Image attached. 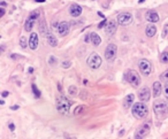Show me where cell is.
Returning a JSON list of instances; mask_svg holds the SVG:
<instances>
[{"label":"cell","mask_w":168,"mask_h":139,"mask_svg":"<svg viewBox=\"0 0 168 139\" xmlns=\"http://www.w3.org/2000/svg\"><path fill=\"white\" fill-rule=\"evenodd\" d=\"M149 111H148V107H146V105L144 103L143 101L140 102H137V103H135L134 105V107H132V115L135 116L136 119H144L146 115H148Z\"/></svg>","instance_id":"6da1fadb"},{"label":"cell","mask_w":168,"mask_h":139,"mask_svg":"<svg viewBox=\"0 0 168 139\" xmlns=\"http://www.w3.org/2000/svg\"><path fill=\"white\" fill-rule=\"evenodd\" d=\"M69 107H70V102L67 100V98L60 95V97L57 99V108L60 114H63V115L68 114Z\"/></svg>","instance_id":"7a4b0ae2"},{"label":"cell","mask_w":168,"mask_h":139,"mask_svg":"<svg viewBox=\"0 0 168 139\" xmlns=\"http://www.w3.org/2000/svg\"><path fill=\"white\" fill-rule=\"evenodd\" d=\"M153 108H154V113L160 117H164L165 115H167L168 113V106L167 103L162 100H157L153 103Z\"/></svg>","instance_id":"3957f363"},{"label":"cell","mask_w":168,"mask_h":139,"mask_svg":"<svg viewBox=\"0 0 168 139\" xmlns=\"http://www.w3.org/2000/svg\"><path fill=\"white\" fill-rule=\"evenodd\" d=\"M126 77H127V81L130 83L132 86H135V87H138L140 85V77L138 73H136L135 70H129L126 75Z\"/></svg>","instance_id":"277c9868"},{"label":"cell","mask_w":168,"mask_h":139,"mask_svg":"<svg viewBox=\"0 0 168 139\" xmlns=\"http://www.w3.org/2000/svg\"><path fill=\"white\" fill-rule=\"evenodd\" d=\"M101 65V57L97 53H92L88 57V65L92 69H98Z\"/></svg>","instance_id":"5b68a950"},{"label":"cell","mask_w":168,"mask_h":139,"mask_svg":"<svg viewBox=\"0 0 168 139\" xmlns=\"http://www.w3.org/2000/svg\"><path fill=\"white\" fill-rule=\"evenodd\" d=\"M38 16H39V11H35V12H32L30 14L29 19L25 22V27H24L27 31H31V29H32L33 24H35L36 20L38 19Z\"/></svg>","instance_id":"8992f818"},{"label":"cell","mask_w":168,"mask_h":139,"mask_svg":"<svg viewBox=\"0 0 168 139\" xmlns=\"http://www.w3.org/2000/svg\"><path fill=\"white\" fill-rule=\"evenodd\" d=\"M116 52H118V47L114 44H110V45H107L106 49H105V57L108 61H112V60H114Z\"/></svg>","instance_id":"52a82bcc"},{"label":"cell","mask_w":168,"mask_h":139,"mask_svg":"<svg viewBox=\"0 0 168 139\" xmlns=\"http://www.w3.org/2000/svg\"><path fill=\"white\" fill-rule=\"evenodd\" d=\"M132 22V15L130 13H122L118 15V23L120 25H129Z\"/></svg>","instance_id":"ba28073f"},{"label":"cell","mask_w":168,"mask_h":139,"mask_svg":"<svg viewBox=\"0 0 168 139\" xmlns=\"http://www.w3.org/2000/svg\"><path fill=\"white\" fill-rule=\"evenodd\" d=\"M140 70L143 75L149 76V75L151 74V70H152L151 62L148 61V60H142V61L140 62Z\"/></svg>","instance_id":"9c48e42d"},{"label":"cell","mask_w":168,"mask_h":139,"mask_svg":"<svg viewBox=\"0 0 168 139\" xmlns=\"http://www.w3.org/2000/svg\"><path fill=\"white\" fill-rule=\"evenodd\" d=\"M150 97H151V92H150V89L148 86H144L140 89V91L138 92V98L140 99V101H149L150 100Z\"/></svg>","instance_id":"30bf717a"},{"label":"cell","mask_w":168,"mask_h":139,"mask_svg":"<svg viewBox=\"0 0 168 139\" xmlns=\"http://www.w3.org/2000/svg\"><path fill=\"white\" fill-rule=\"evenodd\" d=\"M116 28H118L116 22H115L114 20H111L107 22L106 27H105V30H106V33H108V35H113V33H115V31H116Z\"/></svg>","instance_id":"8fae6325"},{"label":"cell","mask_w":168,"mask_h":139,"mask_svg":"<svg viewBox=\"0 0 168 139\" xmlns=\"http://www.w3.org/2000/svg\"><path fill=\"white\" fill-rule=\"evenodd\" d=\"M149 132H150V124L145 123V124H142V125H140V129L137 130V133H136V135L144 138L145 136L149 135Z\"/></svg>","instance_id":"7c38bea8"},{"label":"cell","mask_w":168,"mask_h":139,"mask_svg":"<svg viewBox=\"0 0 168 139\" xmlns=\"http://www.w3.org/2000/svg\"><path fill=\"white\" fill-rule=\"evenodd\" d=\"M29 47L31 49H36L38 47V36L37 33L32 32L30 35V38H29Z\"/></svg>","instance_id":"4fadbf2b"},{"label":"cell","mask_w":168,"mask_h":139,"mask_svg":"<svg viewBox=\"0 0 168 139\" xmlns=\"http://www.w3.org/2000/svg\"><path fill=\"white\" fill-rule=\"evenodd\" d=\"M69 13H70V15H71V16H74V17L80 16V15L82 14V7H81V6H78L77 4L71 5V6H70V8H69Z\"/></svg>","instance_id":"5bb4252c"},{"label":"cell","mask_w":168,"mask_h":139,"mask_svg":"<svg viewBox=\"0 0 168 139\" xmlns=\"http://www.w3.org/2000/svg\"><path fill=\"white\" fill-rule=\"evenodd\" d=\"M58 31L61 36H66L67 33L69 32V24L67 22H61L58 24Z\"/></svg>","instance_id":"9a60e30c"},{"label":"cell","mask_w":168,"mask_h":139,"mask_svg":"<svg viewBox=\"0 0 168 139\" xmlns=\"http://www.w3.org/2000/svg\"><path fill=\"white\" fill-rule=\"evenodd\" d=\"M145 17H146V20H148L149 22H151V23H157V22L159 21V15H158V13L152 12V11L146 13Z\"/></svg>","instance_id":"2e32d148"},{"label":"cell","mask_w":168,"mask_h":139,"mask_svg":"<svg viewBox=\"0 0 168 139\" xmlns=\"http://www.w3.org/2000/svg\"><path fill=\"white\" fill-rule=\"evenodd\" d=\"M90 41L94 46H99L100 45V43H101V38L99 37L96 32H91L90 33Z\"/></svg>","instance_id":"e0dca14e"},{"label":"cell","mask_w":168,"mask_h":139,"mask_svg":"<svg viewBox=\"0 0 168 139\" xmlns=\"http://www.w3.org/2000/svg\"><path fill=\"white\" fill-rule=\"evenodd\" d=\"M46 38H47V41H49L50 45L53 46V47H54V46H57V44H58L57 38H55V36H54L51 31H49V32L46 33Z\"/></svg>","instance_id":"ac0fdd59"},{"label":"cell","mask_w":168,"mask_h":139,"mask_svg":"<svg viewBox=\"0 0 168 139\" xmlns=\"http://www.w3.org/2000/svg\"><path fill=\"white\" fill-rule=\"evenodd\" d=\"M145 33H146V36H148V37H153V36L157 33L156 25H153V24L148 25L146 29H145Z\"/></svg>","instance_id":"d6986e66"},{"label":"cell","mask_w":168,"mask_h":139,"mask_svg":"<svg viewBox=\"0 0 168 139\" xmlns=\"http://www.w3.org/2000/svg\"><path fill=\"white\" fill-rule=\"evenodd\" d=\"M134 99H135V95H134V94H128L127 97L124 98V101H123V106L126 107V108H129V107L132 105V102H134Z\"/></svg>","instance_id":"ffe728a7"},{"label":"cell","mask_w":168,"mask_h":139,"mask_svg":"<svg viewBox=\"0 0 168 139\" xmlns=\"http://www.w3.org/2000/svg\"><path fill=\"white\" fill-rule=\"evenodd\" d=\"M160 93H161V84H160V82H154L153 83V95L158 98Z\"/></svg>","instance_id":"44dd1931"},{"label":"cell","mask_w":168,"mask_h":139,"mask_svg":"<svg viewBox=\"0 0 168 139\" xmlns=\"http://www.w3.org/2000/svg\"><path fill=\"white\" fill-rule=\"evenodd\" d=\"M39 27H41V32L43 33V35H45V33L49 32V31H47V28H45L46 24L44 23V21H41V25H39Z\"/></svg>","instance_id":"7402d4cb"},{"label":"cell","mask_w":168,"mask_h":139,"mask_svg":"<svg viewBox=\"0 0 168 139\" xmlns=\"http://www.w3.org/2000/svg\"><path fill=\"white\" fill-rule=\"evenodd\" d=\"M32 91H33V93H35V97H36V98H39V97H41V92H39V90H38L37 86L35 85V84H32Z\"/></svg>","instance_id":"603a6c76"},{"label":"cell","mask_w":168,"mask_h":139,"mask_svg":"<svg viewBox=\"0 0 168 139\" xmlns=\"http://www.w3.org/2000/svg\"><path fill=\"white\" fill-rule=\"evenodd\" d=\"M160 79H162V81H165V82H168V69L160 75Z\"/></svg>","instance_id":"cb8c5ba5"},{"label":"cell","mask_w":168,"mask_h":139,"mask_svg":"<svg viewBox=\"0 0 168 139\" xmlns=\"http://www.w3.org/2000/svg\"><path fill=\"white\" fill-rule=\"evenodd\" d=\"M161 62L168 63V52H165V53L161 54Z\"/></svg>","instance_id":"d4e9b609"},{"label":"cell","mask_w":168,"mask_h":139,"mask_svg":"<svg viewBox=\"0 0 168 139\" xmlns=\"http://www.w3.org/2000/svg\"><path fill=\"white\" fill-rule=\"evenodd\" d=\"M20 45H21V47H22V48H25V47H27V39H25L24 37H21Z\"/></svg>","instance_id":"484cf974"},{"label":"cell","mask_w":168,"mask_h":139,"mask_svg":"<svg viewBox=\"0 0 168 139\" xmlns=\"http://www.w3.org/2000/svg\"><path fill=\"white\" fill-rule=\"evenodd\" d=\"M164 93H165V97L168 99V82H166L164 86Z\"/></svg>","instance_id":"4316f807"},{"label":"cell","mask_w":168,"mask_h":139,"mask_svg":"<svg viewBox=\"0 0 168 139\" xmlns=\"http://www.w3.org/2000/svg\"><path fill=\"white\" fill-rule=\"evenodd\" d=\"M76 92H77L76 87H75V86H70V87H69V93L71 94V95H74V94H76Z\"/></svg>","instance_id":"83f0119b"},{"label":"cell","mask_w":168,"mask_h":139,"mask_svg":"<svg viewBox=\"0 0 168 139\" xmlns=\"http://www.w3.org/2000/svg\"><path fill=\"white\" fill-rule=\"evenodd\" d=\"M162 36H164V37H167V36H168V24H166L164 27V32H162Z\"/></svg>","instance_id":"f1b7e54d"},{"label":"cell","mask_w":168,"mask_h":139,"mask_svg":"<svg viewBox=\"0 0 168 139\" xmlns=\"http://www.w3.org/2000/svg\"><path fill=\"white\" fill-rule=\"evenodd\" d=\"M70 65H71V62L70 61H66V62H62V67L63 68H68V67H70Z\"/></svg>","instance_id":"f546056e"},{"label":"cell","mask_w":168,"mask_h":139,"mask_svg":"<svg viewBox=\"0 0 168 139\" xmlns=\"http://www.w3.org/2000/svg\"><path fill=\"white\" fill-rule=\"evenodd\" d=\"M81 109H83V106H78L77 109H76V111L74 112V114H75V115H77L78 113H80V111H81Z\"/></svg>","instance_id":"4dcf8cb0"},{"label":"cell","mask_w":168,"mask_h":139,"mask_svg":"<svg viewBox=\"0 0 168 139\" xmlns=\"http://www.w3.org/2000/svg\"><path fill=\"white\" fill-rule=\"evenodd\" d=\"M105 23H106V21H103L101 23H99L98 28H99V29H101V28H103V27H105Z\"/></svg>","instance_id":"1f68e13d"},{"label":"cell","mask_w":168,"mask_h":139,"mask_svg":"<svg viewBox=\"0 0 168 139\" xmlns=\"http://www.w3.org/2000/svg\"><path fill=\"white\" fill-rule=\"evenodd\" d=\"M9 129H11V131H14V129H15V127H14V123H11V124H9Z\"/></svg>","instance_id":"d6a6232c"},{"label":"cell","mask_w":168,"mask_h":139,"mask_svg":"<svg viewBox=\"0 0 168 139\" xmlns=\"http://www.w3.org/2000/svg\"><path fill=\"white\" fill-rule=\"evenodd\" d=\"M54 60H55V59H54V57H50V63H51V65H53Z\"/></svg>","instance_id":"836d02e7"},{"label":"cell","mask_w":168,"mask_h":139,"mask_svg":"<svg viewBox=\"0 0 168 139\" xmlns=\"http://www.w3.org/2000/svg\"><path fill=\"white\" fill-rule=\"evenodd\" d=\"M85 41L86 43H89V41H90V35H88V36L85 37Z\"/></svg>","instance_id":"e575fe53"},{"label":"cell","mask_w":168,"mask_h":139,"mask_svg":"<svg viewBox=\"0 0 168 139\" xmlns=\"http://www.w3.org/2000/svg\"><path fill=\"white\" fill-rule=\"evenodd\" d=\"M12 109H13V111H16V109H19V106H17V105H15V106L12 107Z\"/></svg>","instance_id":"d590c367"},{"label":"cell","mask_w":168,"mask_h":139,"mask_svg":"<svg viewBox=\"0 0 168 139\" xmlns=\"http://www.w3.org/2000/svg\"><path fill=\"white\" fill-rule=\"evenodd\" d=\"M7 95H8V92H7V91L2 92V97H7Z\"/></svg>","instance_id":"8d00e7d4"},{"label":"cell","mask_w":168,"mask_h":139,"mask_svg":"<svg viewBox=\"0 0 168 139\" xmlns=\"http://www.w3.org/2000/svg\"><path fill=\"white\" fill-rule=\"evenodd\" d=\"M35 1H37V2H45V0H35Z\"/></svg>","instance_id":"74e56055"},{"label":"cell","mask_w":168,"mask_h":139,"mask_svg":"<svg viewBox=\"0 0 168 139\" xmlns=\"http://www.w3.org/2000/svg\"><path fill=\"white\" fill-rule=\"evenodd\" d=\"M4 14H5V9H4V8H1V16H2Z\"/></svg>","instance_id":"f35d334b"}]
</instances>
